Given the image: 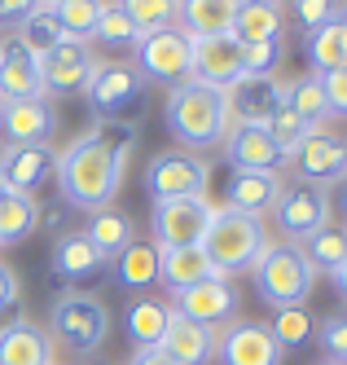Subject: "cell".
I'll use <instances>...</instances> for the list:
<instances>
[{
  "label": "cell",
  "instance_id": "17",
  "mask_svg": "<svg viewBox=\"0 0 347 365\" xmlns=\"http://www.w3.org/2000/svg\"><path fill=\"white\" fill-rule=\"evenodd\" d=\"M172 312H180V317H190L198 326L220 330L237 317V291L229 286V277H211V282L190 286V291H176Z\"/></svg>",
  "mask_w": 347,
  "mask_h": 365
},
{
  "label": "cell",
  "instance_id": "18",
  "mask_svg": "<svg viewBox=\"0 0 347 365\" xmlns=\"http://www.w3.org/2000/svg\"><path fill=\"white\" fill-rule=\"evenodd\" d=\"M190 80L211 84V88H229L233 80H242V44H237L233 36H202V40H194Z\"/></svg>",
  "mask_w": 347,
  "mask_h": 365
},
{
  "label": "cell",
  "instance_id": "39",
  "mask_svg": "<svg viewBox=\"0 0 347 365\" xmlns=\"http://www.w3.org/2000/svg\"><path fill=\"white\" fill-rule=\"evenodd\" d=\"M269 330H273V339L281 344V352H290V348H308L316 322H312L308 308H277L273 322H269Z\"/></svg>",
  "mask_w": 347,
  "mask_h": 365
},
{
  "label": "cell",
  "instance_id": "49",
  "mask_svg": "<svg viewBox=\"0 0 347 365\" xmlns=\"http://www.w3.org/2000/svg\"><path fill=\"white\" fill-rule=\"evenodd\" d=\"M330 282H334V291H338V295H343V304H347V259L330 273Z\"/></svg>",
  "mask_w": 347,
  "mask_h": 365
},
{
  "label": "cell",
  "instance_id": "29",
  "mask_svg": "<svg viewBox=\"0 0 347 365\" xmlns=\"http://www.w3.org/2000/svg\"><path fill=\"white\" fill-rule=\"evenodd\" d=\"M84 238L105 255V264H110V259H115L123 247L137 242V225H132V216H128V212H119V207H101V212H93V216H88Z\"/></svg>",
  "mask_w": 347,
  "mask_h": 365
},
{
  "label": "cell",
  "instance_id": "19",
  "mask_svg": "<svg viewBox=\"0 0 347 365\" xmlns=\"http://www.w3.org/2000/svg\"><path fill=\"white\" fill-rule=\"evenodd\" d=\"M229 101V123H255L264 128L277 110H281V80H255V75H242L224 88Z\"/></svg>",
  "mask_w": 347,
  "mask_h": 365
},
{
  "label": "cell",
  "instance_id": "43",
  "mask_svg": "<svg viewBox=\"0 0 347 365\" xmlns=\"http://www.w3.org/2000/svg\"><path fill=\"white\" fill-rule=\"evenodd\" d=\"M93 133L101 137V145L110 150L123 168H128V159H132V150L141 145V123H97Z\"/></svg>",
  "mask_w": 347,
  "mask_h": 365
},
{
  "label": "cell",
  "instance_id": "52",
  "mask_svg": "<svg viewBox=\"0 0 347 365\" xmlns=\"http://www.w3.org/2000/svg\"><path fill=\"white\" fill-rule=\"evenodd\" d=\"M343 27H347V0H343Z\"/></svg>",
  "mask_w": 347,
  "mask_h": 365
},
{
  "label": "cell",
  "instance_id": "44",
  "mask_svg": "<svg viewBox=\"0 0 347 365\" xmlns=\"http://www.w3.org/2000/svg\"><path fill=\"white\" fill-rule=\"evenodd\" d=\"M264 128H269V137H273V141L281 145V154H286V159H290V154H295V150L304 145V137L312 133V128H308L304 119H295V115H290L286 106H281V110H277V115H273L269 123H264Z\"/></svg>",
  "mask_w": 347,
  "mask_h": 365
},
{
  "label": "cell",
  "instance_id": "14",
  "mask_svg": "<svg viewBox=\"0 0 347 365\" xmlns=\"http://www.w3.org/2000/svg\"><path fill=\"white\" fill-rule=\"evenodd\" d=\"M58 154L53 145H0V176L5 190L36 198L40 190H48L58 180Z\"/></svg>",
  "mask_w": 347,
  "mask_h": 365
},
{
  "label": "cell",
  "instance_id": "27",
  "mask_svg": "<svg viewBox=\"0 0 347 365\" xmlns=\"http://www.w3.org/2000/svg\"><path fill=\"white\" fill-rule=\"evenodd\" d=\"M167 322H172V308L158 299V295H141V299H132V304H128V312H123L128 344H137V348H158V344H163Z\"/></svg>",
  "mask_w": 347,
  "mask_h": 365
},
{
  "label": "cell",
  "instance_id": "42",
  "mask_svg": "<svg viewBox=\"0 0 347 365\" xmlns=\"http://www.w3.org/2000/svg\"><path fill=\"white\" fill-rule=\"evenodd\" d=\"M93 40L97 44H105V48H137V27L128 22V14L119 9V5H105L101 9V22H97V31H93Z\"/></svg>",
  "mask_w": 347,
  "mask_h": 365
},
{
  "label": "cell",
  "instance_id": "3",
  "mask_svg": "<svg viewBox=\"0 0 347 365\" xmlns=\"http://www.w3.org/2000/svg\"><path fill=\"white\" fill-rule=\"evenodd\" d=\"M251 277H255V295L273 312L277 308H304L312 286H316V269L308 264V255L295 242H269L251 264Z\"/></svg>",
  "mask_w": 347,
  "mask_h": 365
},
{
  "label": "cell",
  "instance_id": "20",
  "mask_svg": "<svg viewBox=\"0 0 347 365\" xmlns=\"http://www.w3.org/2000/svg\"><path fill=\"white\" fill-rule=\"evenodd\" d=\"M281 190H286L281 172H229V180H224V207L264 220L277 207Z\"/></svg>",
  "mask_w": 347,
  "mask_h": 365
},
{
  "label": "cell",
  "instance_id": "28",
  "mask_svg": "<svg viewBox=\"0 0 347 365\" xmlns=\"http://www.w3.org/2000/svg\"><path fill=\"white\" fill-rule=\"evenodd\" d=\"M110 277L123 291H154L158 286V247L150 242H132L110 259Z\"/></svg>",
  "mask_w": 347,
  "mask_h": 365
},
{
  "label": "cell",
  "instance_id": "6",
  "mask_svg": "<svg viewBox=\"0 0 347 365\" xmlns=\"http://www.w3.org/2000/svg\"><path fill=\"white\" fill-rule=\"evenodd\" d=\"M105 334H110V308L97 295H88V291L53 295V308H48V339L53 344H62L75 356H88L105 344Z\"/></svg>",
  "mask_w": 347,
  "mask_h": 365
},
{
  "label": "cell",
  "instance_id": "1",
  "mask_svg": "<svg viewBox=\"0 0 347 365\" xmlns=\"http://www.w3.org/2000/svg\"><path fill=\"white\" fill-rule=\"evenodd\" d=\"M53 185L62 190V198L71 207L93 216L101 207H115V198L123 190V163L101 145L97 133H84L58 154V180Z\"/></svg>",
  "mask_w": 347,
  "mask_h": 365
},
{
  "label": "cell",
  "instance_id": "9",
  "mask_svg": "<svg viewBox=\"0 0 347 365\" xmlns=\"http://www.w3.org/2000/svg\"><path fill=\"white\" fill-rule=\"evenodd\" d=\"M273 225L281 229V238L286 242H308L316 229H326L330 216H334V198L326 190H316V185H286L277 207H273Z\"/></svg>",
  "mask_w": 347,
  "mask_h": 365
},
{
  "label": "cell",
  "instance_id": "55",
  "mask_svg": "<svg viewBox=\"0 0 347 365\" xmlns=\"http://www.w3.org/2000/svg\"><path fill=\"white\" fill-rule=\"evenodd\" d=\"M40 5H53V0H40Z\"/></svg>",
  "mask_w": 347,
  "mask_h": 365
},
{
  "label": "cell",
  "instance_id": "32",
  "mask_svg": "<svg viewBox=\"0 0 347 365\" xmlns=\"http://www.w3.org/2000/svg\"><path fill=\"white\" fill-rule=\"evenodd\" d=\"M229 36H233L237 44L277 40V36H286V14H281V5H237Z\"/></svg>",
  "mask_w": 347,
  "mask_h": 365
},
{
  "label": "cell",
  "instance_id": "4",
  "mask_svg": "<svg viewBox=\"0 0 347 365\" xmlns=\"http://www.w3.org/2000/svg\"><path fill=\"white\" fill-rule=\"evenodd\" d=\"M264 247H269V229H264L259 216L233 212V207H211V225L202 233V251H207L211 264H216L220 277L247 273L259 259Z\"/></svg>",
  "mask_w": 347,
  "mask_h": 365
},
{
  "label": "cell",
  "instance_id": "13",
  "mask_svg": "<svg viewBox=\"0 0 347 365\" xmlns=\"http://www.w3.org/2000/svg\"><path fill=\"white\" fill-rule=\"evenodd\" d=\"M207 225H211L207 198H167V202H154L150 212L154 247H202Z\"/></svg>",
  "mask_w": 347,
  "mask_h": 365
},
{
  "label": "cell",
  "instance_id": "38",
  "mask_svg": "<svg viewBox=\"0 0 347 365\" xmlns=\"http://www.w3.org/2000/svg\"><path fill=\"white\" fill-rule=\"evenodd\" d=\"M286 36L264 40V44H242V75H255V80H277V71L286 66Z\"/></svg>",
  "mask_w": 347,
  "mask_h": 365
},
{
  "label": "cell",
  "instance_id": "51",
  "mask_svg": "<svg viewBox=\"0 0 347 365\" xmlns=\"http://www.w3.org/2000/svg\"><path fill=\"white\" fill-rule=\"evenodd\" d=\"M237 5H281V0H237Z\"/></svg>",
  "mask_w": 347,
  "mask_h": 365
},
{
  "label": "cell",
  "instance_id": "25",
  "mask_svg": "<svg viewBox=\"0 0 347 365\" xmlns=\"http://www.w3.org/2000/svg\"><path fill=\"white\" fill-rule=\"evenodd\" d=\"M211 277H220V273L202 247H158V286H167L172 295L190 291L198 282H211Z\"/></svg>",
  "mask_w": 347,
  "mask_h": 365
},
{
  "label": "cell",
  "instance_id": "46",
  "mask_svg": "<svg viewBox=\"0 0 347 365\" xmlns=\"http://www.w3.org/2000/svg\"><path fill=\"white\" fill-rule=\"evenodd\" d=\"M22 299V282H18V273L0 259V312H9L14 304Z\"/></svg>",
  "mask_w": 347,
  "mask_h": 365
},
{
  "label": "cell",
  "instance_id": "33",
  "mask_svg": "<svg viewBox=\"0 0 347 365\" xmlns=\"http://www.w3.org/2000/svg\"><path fill=\"white\" fill-rule=\"evenodd\" d=\"M304 58H308L312 75H334V71L347 66V27H343V18L330 22V27H321V31L304 36Z\"/></svg>",
  "mask_w": 347,
  "mask_h": 365
},
{
  "label": "cell",
  "instance_id": "53",
  "mask_svg": "<svg viewBox=\"0 0 347 365\" xmlns=\"http://www.w3.org/2000/svg\"><path fill=\"white\" fill-rule=\"evenodd\" d=\"M0 194H5V176H0Z\"/></svg>",
  "mask_w": 347,
  "mask_h": 365
},
{
  "label": "cell",
  "instance_id": "35",
  "mask_svg": "<svg viewBox=\"0 0 347 365\" xmlns=\"http://www.w3.org/2000/svg\"><path fill=\"white\" fill-rule=\"evenodd\" d=\"M299 251L308 255V264L316 273H334L343 259H347V225H326L316 229L308 242H299Z\"/></svg>",
  "mask_w": 347,
  "mask_h": 365
},
{
  "label": "cell",
  "instance_id": "45",
  "mask_svg": "<svg viewBox=\"0 0 347 365\" xmlns=\"http://www.w3.org/2000/svg\"><path fill=\"white\" fill-rule=\"evenodd\" d=\"M321 88H326L330 115H343V119H347V66L334 71V75H321Z\"/></svg>",
  "mask_w": 347,
  "mask_h": 365
},
{
  "label": "cell",
  "instance_id": "7",
  "mask_svg": "<svg viewBox=\"0 0 347 365\" xmlns=\"http://www.w3.org/2000/svg\"><path fill=\"white\" fill-rule=\"evenodd\" d=\"M190 62H194V40L180 27H163L137 40L132 48V66L145 75V84H185L190 80Z\"/></svg>",
  "mask_w": 347,
  "mask_h": 365
},
{
  "label": "cell",
  "instance_id": "36",
  "mask_svg": "<svg viewBox=\"0 0 347 365\" xmlns=\"http://www.w3.org/2000/svg\"><path fill=\"white\" fill-rule=\"evenodd\" d=\"M62 40H66V36H62V27H58V18H53L44 5L18 22V44L26 48V53H36V58H44L48 48H58Z\"/></svg>",
  "mask_w": 347,
  "mask_h": 365
},
{
  "label": "cell",
  "instance_id": "37",
  "mask_svg": "<svg viewBox=\"0 0 347 365\" xmlns=\"http://www.w3.org/2000/svg\"><path fill=\"white\" fill-rule=\"evenodd\" d=\"M115 5L128 14V22L137 27V36L176 27V0H115Z\"/></svg>",
  "mask_w": 347,
  "mask_h": 365
},
{
  "label": "cell",
  "instance_id": "11",
  "mask_svg": "<svg viewBox=\"0 0 347 365\" xmlns=\"http://www.w3.org/2000/svg\"><path fill=\"white\" fill-rule=\"evenodd\" d=\"M290 168H295L299 185H316V190H334L347 176V141L326 133V128H312L304 137V145L290 154Z\"/></svg>",
  "mask_w": 347,
  "mask_h": 365
},
{
  "label": "cell",
  "instance_id": "5",
  "mask_svg": "<svg viewBox=\"0 0 347 365\" xmlns=\"http://www.w3.org/2000/svg\"><path fill=\"white\" fill-rule=\"evenodd\" d=\"M84 97L93 119L101 123H141L150 106V84L132 62H97Z\"/></svg>",
  "mask_w": 347,
  "mask_h": 365
},
{
  "label": "cell",
  "instance_id": "12",
  "mask_svg": "<svg viewBox=\"0 0 347 365\" xmlns=\"http://www.w3.org/2000/svg\"><path fill=\"white\" fill-rule=\"evenodd\" d=\"M97 71V53L93 44L84 40H62L58 48H48L40 58V84H44V97H75L84 93L88 80Z\"/></svg>",
  "mask_w": 347,
  "mask_h": 365
},
{
  "label": "cell",
  "instance_id": "30",
  "mask_svg": "<svg viewBox=\"0 0 347 365\" xmlns=\"http://www.w3.org/2000/svg\"><path fill=\"white\" fill-rule=\"evenodd\" d=\"M40 225H44V207H40L36 198L14 194V190L0 194V247L26 242Z\"/></svg>",
  "mask_w": 347,
  "mask_h": 365
},
{
  "label": "cell",
  "instance_id": "47",
  "mask_svg": "<svg viewBox=\"0 0 347 365\" xmlns=\"http://www.w3.org/2000/svg\"><path fill=\"white\" fill-rule=\"evenodd\" d=\"M36 9H40V0H0V22H5V27H18V22L26 14H36Z\"/></svg>",
  "mask_w": 347,
  "mask_h": 365
},
{
  "label": "cell",
  "instance_id": "22",
  "mask_svg": "<svg viewBox=\"0 0 347 365\" xmlns=\"http://www.w3.org/2000/svg\"><path fill=\"white\" fill-rule=\"evenodd\" d=\"M48 259H53V277H58V282H88V277H97L105 269V255L84 238V229L58 233Z\"/></svg>",
  "mask_w": 347,
  "mask_h": 365
},
{
  "label": "cell",
  "instance_id": "34",
  "mask_svg": "<svg viewBox=\"0 0 347 365\" xmlns=\"http://www.w3.org/2000/svg\"><path fill=\"white\" fill-rule=\"evenodd\" d=\"M53 18H58V27L66 40H93L97 31V22H101V9H105V0H53V5H44Z\"/></svg>",
  "mask_w": 347,
  "mask_h": 365
},
{
  "label": "cell",
  "instance_id": "21",
  "mask_svg": "<svg viewBox=\"0 0 347 365\" xmlns=\"http://www.w3.org/2000/svg\"><path fill=\"white\" fill-rule=\"evenodd\" d=\"M26 97H44L40 58L26 53L18 36H5L0 40V101H26Z\"/></svg>",
  "mask_w": 347,
  "mask_h": 365
},
{
  "label": "cell",
  "instance_id": "15",
  "mask_svg": "<svg viewBox=\"0 0 347 365\" xmlns=\"http://www.w3.org/2000/svg\"><path fill=\"white\" fill-rule=\"evenodd\" d=\"M58 137V110L48 97L0 101V141L5 145H53Z\"/></svg>",
  "mask_w": 347,
  "mask_h": 365
},
{
  "label": "cell",
  "instance_id": "16",
  "mask_svg": "<svg viewBox=\"0 0 347 365\" xmlns=\"http://www.w3.org/2000/svg\"><path fill=\"white\" fill-rule=\"evenodd\" d=\"M220 150H224L229 172H281V168H290L281 145L269 137V128H255V123H229Z\"/></svg>",
  "mask_w": 347,
  "mask_h": 365
},
{
  "label": "cell",
  "instance_id": "8",
  "mask_svg": "<svg viewBox=\"0 0 347 365\" xmlns=\"http://www.w3.org/2000/svg\"><path fill=\"white\" fill-rule=\"evenodd\" d=\"M207 180L211 168L207 159L190 150H163L145 163V190L154 202H167V198H207Z\"/></svg>",
  "mask_w": 347,
  "mask_h": 365
},
{
  "label": "cell",
  "instance_id": "23",
  "mask_svg": "<svg viewBox=\"0 0 347 365\" xmlns=\"http://www.w3.org/2000/svg\"><path fill=\"white\" fill-rule=\"evenodd\" d=\"M53 339L31 317H14L0 326V365H48Z\"/></svg>",
  "mask_w": 347,
  "mask_h": 365
},
{
  "label": "cell",
  "instance_id": "31",
  "mask_svg": "<svg viewBox=\"0 0 347 365\" xmlns=\"http://www.w3.org/2000/svg\"><path fill=\"white\" fill-rule=\"evenodd\" d=\"M281 106H286L290 115H295V119H304L308 128H321V123L330 119V106H326V88H321V75L304 71L299 80L281 84Z\"/></svg>",
  "mask_w": 347,
  "mask_h": 365
},
{
  "label": "cell",
  "instance_id": "26",
  "mask_svg": "<svg viewBox=\"0 0 347 365\" xmlns=\"http://www.w3.org/2000/svg\"><path fill=\"white\" fill-rule=\"evenodd\" d=\"M237 14V0H176V27L202 40V36H229Z\"/></svg>",
  "mask_w": 347,
  "mask_h": 365
},
{
  "label": "cell",
  "instance_id": "54",
  "mask_svg": "<svg viewBox=\"0 0 347 365\" xmlns=\"http://www.w3.org/2000/svg\"><path fill=\"white\" fill-rule=\"evenodd\" d=\"M316 365H334V361H316Z\"/></svg>",
  "mask_w": 347,
  "mask_h": 365
},
{
  "label": "cell",
  "instance_id": "10",
  "mask_svg": "<svg viewBox=\"0 0 347 365\" xmlns=\"http://www.w3.org/2000/svg\"><path fill=\"white\" fill-rule=\"evenodd\" d=\"M216 361L220 365H281L286 352L273 339L269 322L233 317L229 326L216 330Z\"/></svg>",
  "mask_w": 347,
  "mask_h": 365
},
{
  "label": "cell",
  "instance_id": "2",
  "mask_svg": "<svg viewBox=\"0 0 347 365\" xmlns=\"http://www.w3.org/2000/svg\"><path fill=\"white\" fill-rule=\"evenodd\" d=\"M163 123L180 150L190 154H207V150H220L224 133H229V101L224 88H211L198 80H185L167 93V106H163Z\"/></svg>",
  "mask_w": 347,
  "mask_h": 365
},
{
  "label": "cell",
  "instance_id": "56",
  "mask_svg": "<svg viewBox=\"0 0 347 365\" xmlns=\"http://www.w3.org/2000/svg\"><path fill=\"white\" fill-rule=\"evenodd\" d=\"M48 365H58V361H48Z\"/></svg>",
  "mask_w": 347,
  "mask_h": 365
},
{
  "label": "cell",
  "instance_id": "50",
  "mask_svg": "<svg viewBox=\"0 0 347 365\" xmlns=\"http://www.w3.org/2000/svg\"><path fill=\"white\" fill-rule=\"evenodd\" d=\"M338 216H343V225H347V176L338 180Z\"/></svg>",
  "mask_w": 347,
  "mask_h": 365
},
{
  "label": "cell",
  "instance_id": "24",
  "mask_svg": "<svg viewBox=\"0 0 347 365\" xmlns=\"http://www.w3.org/2000/svg\"><path fill=\"white\" fill-rule=\"evenodd\" d=\"M158 348H163L176 365H211V361H216V330L172 312V322H167L163 344H158Z\"/></svg>",
  "mask_w": 347,
  "mask_h": 365
},
{
  "label": "cell",
  "instance_id": "41",
  "mask_svg": "<svg viewBox=\"0 0 347 365\" xmlns=\"http://www.w3.org/2000/svg\"><path fill=\"white\" fill-rule=\"evenodd\" d=\"M312 339L321 344L326 361H334V365H347V308H334V312H326V317L316 322Z\"/></svg>",
  "mask_w": 347,
  "mask_h": 365
},
{
  "label": "cell",
  "instance_id": "48",
  "mask_svg": "<svg viewBox=\"0 0 347 365\" xmlns=\"http://www.w3.org/2000/svg\"><path fill=\"white\" fill-rule=\"evenodd\" d=\"M128 365H176L163 348H137V352H132V361Z\"/></svg>",
  "mask_w": 347,
  "mask_h": 365
},
{
  "label": "cell",
  "instance_id": "40",
  "mask_svg": "<svg viewBox=\"0 0 347 365\" xmlns=\"http://www.w3.org/2000/svg\"><path fill=\"white\" fill-rule=\"evenodd\" d=\"M281 14H290L299 22V31L308 36V31H321V27H330V22H338L343 18V0H281Z\"/></svg>",
  "mask_w": 347,
  "mask_h": 365
}]
</instances>
